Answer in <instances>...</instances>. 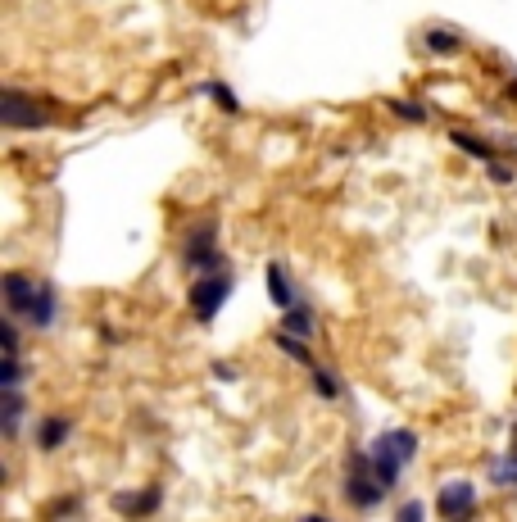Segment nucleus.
I'll use <instances>...</instances> for the list:
<instances>
[{"label": "nucleus", "mask_w": 517, "mask_h": 522, "mask_svg": "<svg viewBox=\"0 0 517 522\" xmlns=\"http://www.w3.org/2000/svg\"><path fill=\"white\" fill-rule=\"evenodd\" d=\"M372 468H377V477L386 486L400 482V473L413 463V454H418V432H409V427H395V432H381L377 441H372Z\"/></svg>", "instance_id": "f257e3e1"}, {"label": "nucleus", "mask_w": 517, "mask_h": 522, "mask_svg": "<svg viewBox=\"0 0 517 522\" xmlns=\"http://www.w3.org/2000/svg\"><path fill=\"white\" fill-rule=\"evenodd\" d=\"M386 491H391V486L377 477L372 454H354L350 468H345V500H350L354 509H377V504L386 500Z\"/></svg>", "instance_id": "f03ea898"}, {"label": "nucleus", "mask_w": 517, "mask_h": 522, "mask_svg": "<svg viewBox=\"0 0 517 522\" xmlns=\"http://www.w3.org/2000/svg\"><path fill=\"white\" fill-rule=\"evenodd\" d=\"M182 264L191 268V273H218V268H227L223 250H218V223H200V227L186 232Z\"/></svg>", "instance_id": "7ed1b4c3"}, {"label": "nucleus", "mask_w": 517, "mask_h": 522, "mask_svg": "<svg viewBox=\"0 0 517 522\" xmlns=\"http://www.w3.org/2000/svg\"><path fill=\"white\" fill-rule=\"evenodd\" d=\"M227 296H232V277L227 273H200L196 282H191V314H196V323H214L218 309L227 305Z\"/></svg>", "instance_id": "20e7f679"}, {"label": "nucleus", "mask_w": 517, "mask_h": 522, "mask_svg": "<svg viewBox=\"0 0 517 522\" xmlns=\"http://www.w3.org/2000/svg\"><path fill=\"white\" fill-rule=\"evenodd\" d=\"M50 114L37 105V100H28L19 87L5 91V128H46Z\"/></svg>", "instance_id": "39448f33"}, {"label": "nucleus", "mask_w": 517, "mask_h": 522, "mask_svg": "<svg viewBox=\"0 0 517 522\" xmlns=\"http://www.w3.org/2000/svg\"><path fill=\"white\" fill-rule=\"evenodd\" d=\"M477 509V486L472 482H449L440 486L436 495V513H445V518H463V513Z\"/></svg>", "instance_id": "423d86ee"}, {"label": "nucleus", "mask_w": 517, "mask_h": 522, "mask_svg": "<svg viewBox=\"0 0 517 522\" xmlns=\"http://www.w3.org/2000/svg\"><path fill=\"white\" fill-rule=\"evenodd\" d=\"M37 286H41V282H32V277H23V273H10V277H5V309H10V318L28 314L32 300H37Z\"/></svg>", "instance_id": "0eeeda50"}, {"label": "nucleus", "mask_w": 517, "mask_h": 522, "mask_svg": "<svg viewBox=\"0 0 517 522\" xmlns=\"http://www.w3.org/2000/svg\"><path fill=\"white\" fill-rule=\"evenodd\" d=\"M422 46H427L431 55H440V60H449V55H459V50H463V37L454 28H427Z\"/></svg>", "instance_id": "6e6552de"}, {"label": "nucleus", "mask_w": 517, "mask_h": 522, "mask_svg": "<svg viewBox=\"0 0 517 522\" xmlns=\"http://www.w3.org/2000/svg\"><path fill=\"white\" fill-rule=\"evenodd\" d=\"M69 432H73L69 418H41V427H37V445H41V450H59V445L69 441Z\"/></svg>", "instance_id": "1a4fd4ad"}, {"label": "nucleus", "mask_w": 517, "mask_h": 522, "mask_svg": "<svg viewBox=\"0 0 517 522\" xmlns=\"http://www.w3.org/2000/svg\"><path fill=\"white\" fill-rule=\"evenodd\" d=\"M268 296H273L277 309L300 305V300H295V291H291V282H286V268L282 264H268Z\"/></svg>", "instance_id": "9d476101"}, {"label": "nucleus", "mask_w": 517, "mask_h": 522, "mask_svg": "<svg viewBox=\"0 0 517 522\" xmlns=\"http://www.w3.org/2000/svg\"><path fill=\"white\" fill-rule=\"evenodd\" d=\"M28 318H32V327H41L46 332L50 323H55V291H50L46 282L37 286V300H32V309H28Z\"/></svg>", "instance_id": "9b49d317"}, {"label": "nucleus", "mask_w": 517, "mask_h": 522, "mask_svg": "<svg viewBox=\"0 0 517 522\" xmlns=\"http://www.w3.org/2000/svg\"><path fill=\"white\" fill-rule=\"evenodd\" d=\"M118 513H155L159 509V491H137V495H118L114 500Z\"/></svg>", "instance_id": "f8f14e48"}, {"label": "nucleus", "mask_w": 517, "mask_h": 522, "mask_svg": "<svg viewBox=\"0 0 517 522\" xmlns=\"http://www.w3.org/2000/svg\"><path fill=\"white\" fill-rule=\"evenodd\" d=\"M282 327H286V332H295V336H313V309L309 305L282 309Z\"/></svg>", "instance_id": "ddd939ff"}, {"label": "nucleus", "mask_w": 517, "mask_h": 522, "mask_svg": "<svg viewBox=\"0 0 517 522\" xmlns=\"http://www.w3.org/2000/svg\"><path fill=\"white\" fill-rule=\"evenodd\" d=\"M490 477H495V486H517V450L513 454H499L495 463H490Z\"/></svg>", "instance_id": "4468645a"}, {"label": "nucleus", "mask_w": 517, "mask_h": 522, "mask_svg": "<svg viewBox=\"0 0 517 522\" xmlns=\"http://www.w3.org/2000/svg\"><path fill=\"white\" fill-rule=\"evenodd\" d=\"M277 345H282V355H291L295 364H309V345H304V336H295V332H277Z\"/></svg>", "instance_id": "2eb2a0df"}, {"label": "nucleus", "mask_w": 517, "mask_h": 522, "mask_svg": "<svg viewBox=\"0 0 517 522\" xmlns=\"http://www.w3.org/2000/svg\"><path fill=\"white\" fill-rule=\"evenodd\" d=\"M19 418H23V395H19V386H10V400H5V436L19 432Z\"/></svg>", "instance_id": "dca6fc26"}, {"label": "nucleus", "mask_w": 517, "mask_h": 522, "mask_svg": "<svg viewBox=\"0 0 517 522\" xmlns=\"http://www.w3.org/2000/svg\"><path fill=\"white\" fill-rule=\"evenodd\" d=\"M454 146L459 150H468V155H477L481 164H490V159H495V150L486 146V141H477V137H468V132H454Z\"/></svg>", "instance_id": "f3484780"}, {"label": "nucleus", "mask_w": 517, "mask_h": 522, "mask_svg": "<svg viewBox=\"0 0 517 522\" xmlns=\"http://www.w3.org/2000/svg\"><path fill=\"white\" fill-rule=\"evenodd\" d=\"M313 391H318L322 400H336V395H341V382H336L332 368H318V373H313Z\"/></svg>", "instance_id": "a211bd4d"}, {"label": "nucleus", "mask_w": 517, "mask_h": 522, "mask_svg": "<svg viewBox=\"0 0 517 522\" xmlns=\"http://www.w3.org/2000/svg\"><path fill=\"white\" fill-rule=\"evenodd\" d=\"M205 91H209V96L218 100V105L227 109V114H236V109H241V100H236L232 91H227V82H205Z\"/></svg>", "instance_id": "6ab92c4d"}, {"label": "nucleus", "mask_w": 517, "mask_h": 522, "mask_svg": "<svg viewBox=\"0 0 517 522\" xmlns=\"http://www.w3.org/2000/svg\"><path fill=\"white\" fill-rule=\"evenodd\" d=\"M391 109L400 114V119H409V123H427V109L413 105V100H391Z\"/></svg>", "instance_id": "aec40b11"}, {"label": "nucleus", "mask_w": 517, "mask_h": 522, "mask_svg": "<svg viewBox=\"0 0 517 522\" xmlns=\"http://www.w3.org/2000/svg\"><path fill=\"white\" fill-rule=\"evenodd\" d=\"M486 168H490V178H495V182H499V187H508V182H513V178H517L513 168H504V164H499V159H490V164H486Z\"/></svg>", "instance_id": "412c9836"}, {"label": "nucleus", "mask_w": 517, "mask_h": 522, "mask_svg": "<svg viewBox=\"0 0 517 522\" xmlns=\"http://www.w3.org/2000/svg\"><path fill=\"white\" fill-rule=\"evenodd\" d=\"M0 341H5V355H19V332H14V323H5V336H0Z\"/></svg>", "instance_id": "4be33fe9"}, {"label": "nucleus", "mask_w": 517, "mask_h": 522, "mask_svg": "<svg viewBox=\"0 0 517 522\" xmlns=\"http://www.w3.org/2000/svg\"><path fill=\"white\" fill-rule=\"evenodd\" d=\"M59 513H82V500H59V504H50V518H59Z\"/></svg>", "instance_id": "5701e85b"}, {"label": "nucleus", "mask_w": 517, "mask_h": 522, "mask_svg": "<svg viewBox=\"0 0 517 522\" xmlns=\"http://www.w3.org/2000/svg\"><path fill=\"white\" fill-rule=\"evenodd\" d=\"M214 377H223V382H236V373H232V364H214Z\"/></svg>", "instance_id": "b1692460"}, {"label": "nucleus", "mask_w": 517, "mask_h": 522, "mask_svg": "<svg viewBox=\"0 0 517 522\" xmlns=\"http://www.w3.org/2000/svg\"><path fill=\"white\" fill-rule=\"evenodd\" d=\"M422 513H427V509H422V504H404V509H400V518H422Z\"/></svg>", "instance_id": "393cba45"}]
</instances>
